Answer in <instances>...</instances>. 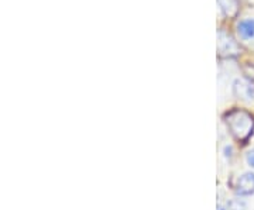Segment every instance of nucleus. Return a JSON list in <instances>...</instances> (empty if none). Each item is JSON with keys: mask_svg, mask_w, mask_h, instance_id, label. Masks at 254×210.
Listing matches in <instances>:
<instances>
[{"mask_svg": "<svg viewBox=\"0 0 254 210\" xmlns=\"http://www.w3.org/2000/svg\"><path fill=\"white\" fill-rule=\"evenodd\" d=\"M237 34L243 40H250L254 37V20L253 18H245L237 23Z\"/></svg>", "mask_w": 254, "mask_h": 210, "instance_id": "obj_5", "label": "nucleus"}, {"mask_svg": "<svg viewBox=\"0 0 254 210\" xmlns=\"http://www.w3.org/2000/svg\"><path fill=\"white\" fill-rule=\"evenodd\" d=\"M218 210H225V209H223V208H220V206H219V208H218Z\"/></svg>", "mask_w": 254, "mask_h": 210, "instance_id": "obj_9", "label": "nucleus"}, {"mask_svg": "<svg viewBox=\"0 0 254 210\" xmlns=\"http://www.w3.org/2000/svg\"><path fill=\"white\" fill-rule=\"evenodd\" d=\"M247 162H249L250 166H253L254 168V150H252V151H249V153H247Z\"/></svg>", "mask_w": 254, "mask_h": 210, "instance_id": "obj_8", "label": "nucleus"}, {"mask_svg": "<svg viewBox=\"0 0 254 210\" xmlns=\"http://www.w3.org/2000/svg\"><path fill=\"white\" fill-rule=\"evenodd\" d=\"M236 193L240 196H249L254 193V174L247 172L239 178L236 185Z\"/></svg>", "mask_w": 254, "mask_h": 210, "instance_id": "obj_4", "label": "nucleus"}, {"mask_svg": "<svg viewBox=\"0 0 254 210\" xmlns=\"http://www.w3.org/2000/svg\"><path fill=\"white\" fill-rule=\"evenodd\" d=\"M218 50L219 54L223 56H236L240 54L239 44L233 40V37L223 30L218 31Z\"/></svg>", "mask_w": 254, "mask_h": 210, "instance_id": "obj_2", "label": "nucleus"}, {"mask_svg": "<svg viewBox=\"0 0 254 210\" xmlns=\"http://www.w3.org/2000/svg\"><path fill=\"white\" fill-rule=\"evenodd\" d=\"M227 127L230 130L232 136L243 141L252 136L254 128V119L252 114L243 110H233L227 114Z\"/></svg>", "mask_w": 254, "mask_h": 210, "instance_id": "obj_1", "label": "nucleus"}, {"mask_svg": "<svg viewBox=\"0 0 254 210\" xmlns=\"http://www.w3.org/2000/svg\"><path fill=\"white\" fill-rule=\"evenodd\" d=\"M218 4L226 17H235L239 11V0H218Z\"/></svg>", "mask_w": 254, "mask_h": 210, "instance_id": "obj_6", "label": "nucleus"}, {"mask_svg": "<svg viewBox=\"0 0 254 210\" xmlns=\"http://www.w3.org/2000/svg\"><path fill=\"white\" fill-rule=\"evenodd\" d=\"M229 208H230V210H245L246 205L245 202L236 199V201H232L229 203Z\"/></svg>", "mask_w": 254, "mask_h": 210, "instance_id": "obj_7", "label": "nucleus"}, {"mask_svg": "<svg viewBox=\"0 0 254 210\" xmlns=\"http://www.w3.org/2000/svg\"><path fill=\"white\" fill-rule=\"evenodd\" d=\"M233 92L239 99L250 102L254 99V83L250 79L239 78L233 83Z\"/></svg>", "mask_w": 254, "mask_h": 210, "instance_id": "obj_3", "label": "nucleus"}]
</instances>
